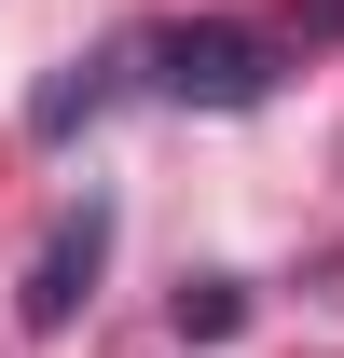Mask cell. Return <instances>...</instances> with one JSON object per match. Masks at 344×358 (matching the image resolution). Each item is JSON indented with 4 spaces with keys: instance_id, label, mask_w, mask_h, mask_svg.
<instances>
[{
    "instance_id": "obj_1",
    "label": "cell",
    "mask_w": 344,
    "mask_h": 358,
    "mask_svg": "<svg viewBox=\"0 0 344 358\" xmlns=\"http://www.w3.org/2000/svg\"><path fill=\"white\" fill-rule=\"evenodd\" d=\"M152 83L193 96V110H248V96H275V42L261 28H166L152 42Z\"/></svg>"
},
{
    "instance_id": "obj_2",
    "label": "cell",
    "mask_w": 344,
    "mask_h": 358,
    "mask_svg": "<svg viewBox=\"0 0 344 358\" xmlns=\"http://www.w3.org/2000/svg\"><path fill=\"white\" fill-rule=\"evenodd\" d=\"M96 262H110V207H83V221H55V234H42V262H28V317L55 331V317H69V303L96 289Z\"/></svg>"
}]
</instances>
